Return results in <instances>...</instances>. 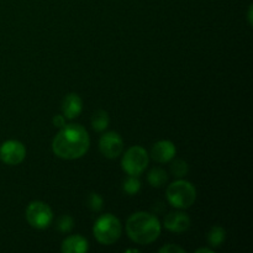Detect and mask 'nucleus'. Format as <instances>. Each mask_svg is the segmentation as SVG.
<instances>
[{
    "label": "nucleus",
    "mask_w": 253,
    "mask_h": 253,
    "mask_svg": "<svg viewBox=\"0 0 253 253\" xmlns=\"http://www.w3.org/2000/svg\"><path fill=\"white\" fill-rule=\"evenodd\" d=\"M90 140L85 128L79 124H69L61 127L52 142L54 155L63 160H77L88 152Z\"/></svg>",
    "instance_id": "obj_1"
},
{
    "label": "nucleus",
    "mask_w": 253,
    "mask_h": 253,
    "mask_svg": "<svg viewBox=\"0 0 253 253\" xmlns=\"http://www.w3.org/2000/svg\"><path fill=\"white\" fill-rule=\"evenodd\" d=\"M126 232L136 244L150 245L160 236L161 224L155 215L138 211L128 217L126 222Z\"/></svg>",
    "instance_id": "obj_2"
},
{
    "label": "nucleus",
    "mask_w": 253,
    "mask_h": 253,
    "mask_svg": "<svg viewBox=\"0 0 253 253\" xmlns=\"http://www.w3.org/2000/svg\"><path fill=\"white\" fill-rule=\"evenodd\" d=\"M93 232L99 244L110 246L120 239L123 234V225L113 214H104L94 224Z\"/></svg>",
    "instance_id": "obj_3"
},
{
    "label": "nucleus",
    "mask_w": 253,
    "mask_h": 253,
    "mask_svg": "<svg viewBox=\"0 0 253 253\" xmlns=\"http://www.w3.org/2000/svg\"><path fill=\"white\" fill-rule=\"evenodd\" d=\"M167 199L172 207L178 209H187L194 204L197 199V190L190 182L179 179L168 185Z\"/></svg>",
    "instance_id": "obj_4"
},
{
    "label": "nucleus",
    "mask_w": 253,
    "mask_h": 253,
    "mask_svg": "<svg viewBox=\"0 0 253 253\" xmlns=\"http://www.w3.org/2000/svg\"><path fill=\"white\" fill-rule=\"evenodd\" d=\"M121 166L128 175L138 177L145 172L148 166L147 151L141 146H133V147L128 148L124 155Z\"/></svg>",
    "instance_id": "obj_5"
},
{
    "label": "nucleus",
    "mask_w": 253,
    "mask_h": 253,
    "mask_svg": "<svg viewBox=\"0 0 253 253\" xmlns=\"http://www.w3.org/2000/svg\"><path fill=\"white\" fill-rule=\"evenodd\" d=\"M26 220L35 229L43 230L52 224L53 212L46 203L36 200V202L30 203L27 207Z\"/></svg>",
    "instance_id": "obj_6"
},
{
    "label": "nucleus",
    "mask_w": 253,
    "mask_h": 253,
    "mask_svg": "<svg viewBox=\"0 0 253 253\" xmlns=\"http://www.w3.org/2000/svg\"><path fill=\"white\" fill-rule=\"evenodd\" d=\"M26 157V148L20 141L7 140L0 146V160L5 165L17 166Z\"/></svg>",
    "instance_id": "obj_7"
},
{
    "label": "nucleus",
    "mask_w": 253,
    "mask_h": 253,
    "mask_svg": "<svg viewBox=\"0 0 253 253\" xmlns=\"http://www.w3.org/2000/svg\"><path fill=\"white\" fill-rule=\"evenodd\" d=\"M99 150H100L101 155L106 158H114L119 157L123 153L124 150V141L121 136L118 132H110L104 133L99 141Z\"/></svg>",
    "instance_id": "obj_8"
},
{
    "label": "nucleus",
    "mask_w": 253,
    "mask_h": 253,
    "mask_svg": "<svg viewBox=\"0 0 253 253\" xmlns=\"http://www.w3.org/2000/svg\"><path fill=\"white\" fill-rule=\"evenodd\" d=\"M175 152L177 150L172 141L162 140L153 145L151 150V158L158 163H168L174 158Z\"/></svg>",
    "instance_id": "obj_9"
},
{
    "label": "nucleus",
    "mask_w": 253,
    "mask_h": 253,
    "mask_svg": "<svg viewBox=\"0 0 253 253\" xmlns=\"http://www.w3.org/2000/svg\"><path fill=\"white\" fill-rule=\"evenodd\" d=\"M165 227L174 234H182L190 227V219L185 212L173 211L165 217Z\"/></svg>",
    "instance_id": "obj_10"
},
{
    "label": "nucleus",
    "mask_w": 253,
    "mask_h": 253,
    "mask_svg": "<svg viewBox=\"0 0 253 253\" xmlns=\"http://www.w3.org/2000/svg\"><path fill=\"white\" fill-rule=\"evenodd\" d=\"M83 110V101L81 96L76 93H71L63 99L62 103V115L66 119H76L81 115Z\"/></svg>",
    "instance_id": "obj_11"
},
{
    "label": "nucleus",
    "mask_w": 253,
    "mask_h": 253,
    "mask_svg": "<svg viewBox=\"0 0 253 253\" xmlns=\"http://www.w3.org/2000/svg\"><path fill=\"white\" fill-rule=\"evenodd\" d=\"M61 250L63 253H85L89 250V244L83 236L72 235L63 240Z\"/></svg>",
    "instance_id": "obj_12"
},
{
    "label": "nucleus",
    "mask_w": 253,
    "mask_h": 253,
    "mask_svg": "<svg viewBox=\"0 0 253 253\" xmlns=\"http://www.w3.org/2000/svg\"><path fill=\"white\" fill-rule=\"evenodd\" d=\"M147 180L148 183H150L151 187L161 188L167 183L168 175L167 173H166V170L162 169V168H153V169H151V172L148 173Z\"/></svg>",
    "instance_id": "obj_13"
},
{
    "label": "nucleus",
    "mask_w": 253,
    "mask_h": 253,
    "mask_svg": "<svg viewBox=\"0 0 253 253\" xmlns=\"http://www.w3.org/2000/svg\"><path fill=\"white\" fill-rule=\"evenodd\" d=\"M109 126V115L105 110H96L91 116V127L98 132L106 130Z\"/></svg>",
    "instance_id": "obj_14"
},
{
    "label": "nucleus",
    "mask_w": 253,
    "mask_h": 253,
    "mask_svg": "<svg viewBox=\"0 0 253 253\" xmlns=\"http://www.w3.org/2000/svg\"><path fill=\"white\" fill-rule=\"evenodd\" d=\"M225 237H226L225 230L220 226H214L210 229L209 234H208V242H209L210 246L219 247L224 244Z\"/></svg>",
    "instance_id": "obj_15"
},
{
    "label": "nucleus",
    "mask_w": 253,
    "mask_h": 253,
    "mask_svg": "<svg viewBox=\"0 0 253 253\" xmlns=\"http://www.w3.org/2000/svg\"><path fill=\"white\" fill-rule=\"evenodd\" d=\"M170 172L174 177L177 178H183L188 174L189 172V166L185 161L183 160H174L170 161Z\"/></svg>",
    "instance_id": "obj_16"
},
{
    "label": "nucleus",
    "mask_w": 253,
    "mask_h": 253,
    "mask_svg": "<svg viewBox=\"0 0 253 253\" xmlns=\"http://www.w3.org/2000/svg\"><path fill=\"white\" fill-rule=\"evenodd\" d=\"M123 188L128 195H136L141 189V182L138 180L137 177L130 175L127 179H125V182H124L123 184Z\"/></svg>",
    "instance_id": "obj_17"
},
{
    "label": "nucleus",
    "mask_w": 253,
    "mask_h": 253,
    "mask_svg": "<svg viewBox=\"0 0 253 253\" xmlns=\"http://www.w3.org/2000/svg\"><path fill=\"white\" fill-rule=\"evenodd\" d=\"M86 203H88V207L91 211L96 212L103 209V198L96 193H90L88 199H86Z\"/></svg>",
    "instance_id": "obj_18"
},
{
    "label": "nucleus",
    "mask_w": 253,
    "mask_h": 253,
    "mask_svg": "<svg viewBox=\"0 0 253 253\" xmlns=\"http://www.w3.org/2000/svg\"><path fill=\"white\" fill-rule=\"evenodd\" d=\"M73 219H72L69 215H63L58 219L57 221V229L61 232H69L72 229H73Z\"/></svg>",
    "instance_id": "obj_19"
},
{
    "label": "nucleus",
    "mask_w": 253,
    "mask_h": 253,
    "mask_svg": "<svg viewBox=\"0 0 253 253\" xmlns=\"http://www.w3.org/2000/svg\"><path fill=\"white\" fill-rule=\"evenodd\" d=\"M161 253H185V250L182 249L179 246H175V245H166V246L161 247L160 249Z\"/></svg>",
    "instance_id": "obj_20"
},
{
    "label": "nucleus",
    "mask_w": 253,
    "mask_h": 253,
    "mask_svg": "<svg viewBox=\"0 0 253 253\" xmlns=\"http://www.w3.org/2000/svg\"><path fill=\"white\" fill-rule=\"evenodd\" d=\"M52 121H53L54 127H63L66 125V118L63 115H56Z\"/></svg>",
    "instance_id": "obj_21"
},
{
    "label": "nucleus",
    "mask_w": 253,
    "mask_h": 253,
    "mask_svg": "<svg viewBox=\"0 0 253 253\" xmlns=\"http://www.w3.org/2000/svg\"><path fill=\"white\" fill-rule=\"evenodd\" d=\"M249 21H250V25H251L252 24V5L249 9Z\"/></svg>",
    "instance_id": "obj_22"
},
{
    "label": "nucleus",
    "mask_w": 253,
    "mask_h": 253,
    "mask_svg": "<svg viewBox=\"0 0 253 253\" xmlns=\"http://www.w3.org/2000/svg\"><path fill=\"white\" fill-rule=\"evenodd\" d=\"M200 252H209V253H211L212 250H210V249H199V250H197V253H200Z\"/></svg>",
    "instance_id": "obj_23"
},
{
    "label": "nucleus",
    "mask_w": 253,
    "mask_h": 253,
    "mask_svg": "<svg viewBox=\"0 0 253 253\" xmlns=\"http://www.w3.org/2000/svg\"><path fill=\"white\" fill-rule=\"evenodd\" d=\"M126 252H138V250H127Z\"/></svg>",
    "instance_id": "obj_24"
}]
</instances>
